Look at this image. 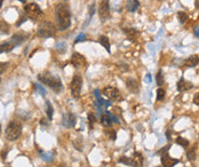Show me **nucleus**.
Wrapping results in <instances>:
<instances>
[{"label":"nucleus","instance_id":"nucleus-19","mask_svg":"<svg viewBox=\"0 0 199 167\" xmlns=\"http://www.w3.org/2000/svg\"><path fill=\"white\" fill-rule=\"evenodd\" d=\"M124 32L127 35V37L130 39V40H135L136 36H137V32H136V30H134V29L132 28H125L124 29Z\"/></svg>","mask_w":199,"mask_h":167},{"label":"nucleus","instance_id":"nucleus-30","mask_svg":"<svg viewBox=\"0 0 199 167\" xmlns=\"http://www.w3.org/2000/svg\"><path fill=\"white\" fill-rule=\"evenodd\" d=\"M165 91L163 88H159L158 91H157V100H158V101H163V100H164L165 98Z\"/></svg>","mask_w":199,"mask_h":167},{"label":"nucleus","instance_id":"nucleus-37","mask_svg":"<svg viewBox=\"0 0 199 167\" xmlns=\"http://www.w3.org/2000/svg\"><path fill=\"white\" fill-rule=\"evenodd\" d=\"M7 66H8V63H0V75L6 71Z\"/></svg>","mask_w":199,"mask_h":167},{"label":"nucleus","instance_id":"nucleus-45","mask_svg":"<svg viewBox=\"0 0 199 167\" xmlns=\"http://www.w3.org/2000/svg\"><path fill=\"white\" fill-rule=\"evenodd\" d=\"M1 6H3V0H0V8H1Z\"/></svg>","mask_w":199,"mask_h":167},{"label":"nucleus","instance_id":"nucleus-17","mask_svg":"<svg viewBox=\"0 0 199 167\" xmlns=\"http://www.w3.org/2000/svg\"><path fill=\"white\" fill-rule=\"evenodd\" d=\"M25 40V38H24V36L21 35V33H19V35H14L12 38H10V44L13 45L14 47L15 46H17V45H21L23 42V41Z\"/></svg>","mask_w":199,"mask_h":167},{"label":"nucleus","instance_id":"nucleus-33","mask_svg":"<svg viewBox=\"0 0 199 167\" xmlns=\"http://www.w3.org/2000/svg\"><path fill=\"white\" fill-rule=\"evenodd\" d=\"M39 152H40L41 158H42L44 160H46V161H52V160H53V158L49 157V154H48V153H46V152H42L41 150H39Z\"/></svg>","mask_w":199,"mask_h":167},{"label":"nucleus","instance_id":"nucleus-28","mask_svg":"<svg viewBox=\"0 0 199 167\" xmlns=\"http://www.w3.org/2000/svg\"><path fill=\"white\" fill-rule=\"evenodd\" d=\"M95 121H96V118L93 114H88V124H89V128L92 129L93 126H94Z\"/></svg>","mask_w":199,"mask_h":167},{"label":"nucleus","instance_id":"nucleus-12","mask_svg":"<svg viewBox=\"0 0 199 167\" xmlns=\"http://www.w3.org/2000/svg\"><path fill=\"white\" fill-rule=\"evenodd\" d=\"M62 124H63L65 127H73L76 125V116L72 114H65L63 116V119H62Z\"/></svg>","mask_w":199,"mask_h":167},{"label":"nucleus","instance_id":"nucleus-1","mask_svg":"<svg viewBox=\"0 0 199 167\" xmlns=\"http://www.w3.org/2000/svg\"><path fill=\"white\" fill-rule=\"evenodd\" d=\"M55 17L60 30H66L71 25V12L66 3H58L55 7Z\"/></svg>","mask_w":199,"mask_h":167},{"label":"nucleus","instance_id":"nucleus-26","mask_svg":"<svg viewBox=\"0 0 199 167\" xmlns=\"http://www.w3.org/2000/svg\"><path fill=\"white\" fill-rule=\"evenodd\" d=\"M46 107H47V110H46V112H47L48 119L51 120L52 118H53V112H54V110H53V107H52L51 102H49V101H47V102H46Z\"/></svg>","mask_w":199,"mask_h":167},{"label":"nucleus","instance_id":"nucleus-48","mask_svg":"<svg viewBox=\"0 0 199 167\" xmlns=\"http://www.w3.org/2000/svg\"><path fill=\"white\" fill-rule=\"evenodd\" d=\"M58 167H65V166H63V165H61V166H58Z\"/></svg>","mask_w":199,"mask_h":167},{"label":"nucleus","instance_id":"nucleus-29","mask_svg":"<svg viewBox=\"0 0 199 167\" xmlns=\"http://www.w3.org/2000/svg\"><path fill=\"white\" fill-rule=\"evenodd\" d=\"M177 17H179V21H180L181 23H184L188 19V15H186V13H184V12H180V13L177 14Z\"/></svg>","mask_w":199,"mask_h":167},{"label":"nucleus","instance_id":"nucleus-3","mask_svg":"<svg viewBox=\"0 0 199 167\" xmlns=\"http://www.w3.org/2000/svg\"><path fill=\"white\" fill-rule=\"evenodd\" d=\"M22 134V125L16 121V120H13L8 124V126L6 128V139L8 141H15L21 136Z\"/></svg>","mask_w":199,"mask_h":167},{"label":"nucleus","instance_id":"nucleus-21","mask_svg":"<svg viewBox=\"0 0 199 167\" xmlns=\"http://www.w3.org/2000/svg\"><path fill=\"white\" fill-rule=\"evenodd\" d=\"M14 46L10 42H5V44L0 45V54L1 53H8V52L13 51Z\"/></svg>","mask_w":199,"mask_h":167},{"label":"nucleus","instance_id":"nucleus-24","mask_svg":"<svg viewBox=\"0 0 199 167\" xmlns=\"http://www.w3.org/2000/svg\"><path fill=\"white\" fill-rule=\"evenodd\" d=\"M186 157H188V159L191 161L195 160V159H196V148H191L190 150H188V152H186Z\"/></svg>","mask_w":199,"mask_h":167},{"label":"nucleus","instance_id":"nucleus-2","mask_svg":"<svg viewBox=\"0 0 199 167\" xmlns=\"http://www.w3.org/2000/svg\"><path fill=\"white\" fill-rule=\"evenodd\" d=\"M38 79L40 80L42 84L47 85L48 87H51L54 92L56 93H61L62 89H63V86H62V82H61L60 78H57L55 76H52L49 72H45L41 73L38 76Z\"/></svg>","mask_w":199,"mask_h":167},{"label":"nucleus","instance_id":"nucleus-40","mask_svg":"<svg viewBox=\"0 0 199 167\" xmlns=\"http://www.w3.org/2000/svg\"><path fill=\"white\" fill-rule=\"evenodd\" d=\"M193 32H195V36H196L197 38H199V28H195Z\"/></svg>","mask_w":199,"mask_h":167},{"label":"nucleus","instance_id":"nucleus-47","mask_svg":"<svg viewBox=\"0 0 199 167\" xmlns=\"http://www.w3.org/2000/svg\"><path fill=\"white\" fill-rule=\"evenodd\" d=\"M0 134H1V125H0Z\"/></svg>","mask_w":199,"mask_h":167},{"label":"nucleus","instance_id":"nucleus-39","mask_svg":"<svg viewBox=\"0 0 199 167\" xmlns=\"http://www.w3.org/2000/svg\"><path fill=\"white\" fill-rule=\"evenodd\" d=\"M109 116H110V118L112 120H113L114 123H117V124H119V120H118V118L116 116H113V114H109Z\"/></svg>","mask_w":199,"mask_h":167},{"label":"nucleus","instance_id":"nucleus-18","mask_svg":"<svg viewBox=\"0 0 199 167\" xmlns=\"http://www.w3.org/2000/svg\"><path fill=\"white\" fill-rule=\"evenodd\" d=\"M98 41H100V44L105 48V51L110 53V42H109V38H108L107 36H100Z\"/></svg>","mask_w":199,"mask_h":167},{"label":"nucleus","instance_id":"nucleus-4","mask_svg":"<svg viewBox=\"0 0 199 167\" xmlns=\"http://www.w3.org/2000/svg\"><path fill=\"white\" fill-rule=\"evenodd\" d=\"M38 36L45 39L51 38V37L55 36V26L51 22H47V21L41 22L38 26Z\"/></svg>","mask_w":199,"mask_h":167},{"label":"nucleus","instance_id":"nucleus-41","mask_svg":"<svg viewBox=\"0 0 199 167\" xmlns=\"http://www.w3.org/2000/svg\"><path fill=\"white\" fill-rule=\"evenodd\" d=\"M7 151H8V149H5V150H3V153H1V156H3V159H6Z\"/></svg>","mask_w":199,"mask_h":167},{"label":"nucleus","instance_id":"nucleus-5","mask_svg":"<svg viewBox=\"0 0 199 167\" xmlns=\"http://www.w3.org/2000/svg\"><path fill=\"white\" fill-rule=\"evenodd\" d=\"M24 12H25L26 16L30 17L31 19H37L39 17H42V10L37 3H28L24 6Z\"/></svg>","mask_w":199,"mask_h":167},{"label":"nucleus","instance_id":"nucleus-13","mask_svg":"<svg viewBox=\"0 0 199 167\" xmlns=\"http://www.w3.org/2000/svg\"><path fill=\"white\" fill-rule=\"evenodd\" d=\"M126 86H127V88L130 89L132 93H134V94H136L137 92H139L140 89V85H139V82H137V80L134 78H128L126 80Z\"/></svg>","mask_w":199,"mask_h":167},{"label":"nucleus","instance_id":"nucleus-34","mask_svg":"<svg viewBox=\"0 0 199 167\" xmlns=\"http://www.w3.org/2000/svg\"><path fill=\"white\" fill-rule=\"evenodd\" d=\"M118 161H119L120 164L130 165V158H127V157H121Z\"/></svg>","mask_w":199,"mask_h":167},{"label":"nucleus","instance_id":"nucleus-7","mask_svg":"<svg viewBox=\"0 0 199 167\" xmlns=\"http://www.w3.org/2000/svg\"><path fill=\"white\" fill-rule=\"evenodd\" d=\"M103 95L107 96L108 98L110 100H113V101H120L123 100V96L120 94V92L118 91L116 87H112V86H108V87H104L103 91H102Z\"/></svg>","mask_w":199,"mask_h":167},{"label":"nucleus","instance_id":"nucleus-14","mask_svg":"<svg viewBox=\"0 0 199 167\" xmlns=\"http://www.w3.org/2000/svg\"><path fill=\"white\" fill-rule=\"evenodd\" d=\"M192 88V84L189 81H185L184 79H180L177 82V91L179 92H186Z\"/></svg>","mask_w":199,"mask_h":167},{"label":"nucleus","instance_id":"nucleus-46","mask_svg":"<svg viewBox=\"0 0 199 167\" xmlns=\"http://www.w3.org/2000/svg\"><path fill=\"white\" fill-rule=\"evenodd\" d=\"M19 1H21V3H25V1H26V0H19Z\"/></svg>","mask_w":199,"mask_h":167},{"label":"nucleus","instance_id":"nucleus-44","mask_svg":"<svg viewBox=\"0 0 199 167\" xmlns=\"http://www.w3.org/2000/svg\"><path fill=\"white\" fill-rule=\"evenodd\" d=\"M167 137H168V140H171V135H169V132H167Z\"/></svg>","mask_w":199,"mask_h":167},{"label":"nucleus","instance_id":"nucleus-36","mask_svg":"<svg viewBox=\"0 0 199 167\" xmlns=\"http://www.w3.org/2000/svg\"><path fill=\"white\" fill-rule=\"evenodd\" d=\"M94 9H95V6H94V5H92V6H89V13H88V19H87V22H88V21H91V19H92L93 14H94Z\"/></svg>","mask_w":199,"mask_h":167},{"label":"nucleus","instance_id":"nucleus-10","mask_svg":"<svg viewBox=\"0 0 199 167\" xmlns=\"http://www.w3.org/2000/svg\"><path fill=\"white\" fill-rule=\"evenodd\" d=\"M160 159H161V164H163V166L164 167H174L177 163H179L177 159H174V158L169 157L167 153L163 154Z\"/></svg>","mask_w":199,"mask_h":167},{"label":"nucleus","instance_id":"nucleus-35","mask_svg":"<svg viewBox=\"0 0 199 167\" xmlns=\"http://www.w3.org/2000/svg\"><path fill=\"white\" fill-rule=\"evenodd\" d=\"M86 40V35L85 33H80V35H78V37L76 38V40H75V42H79V41H85Z\"/></svg>","mask_w":199,"mask_h":167},{"label":"nucleus","instance_id":"nucleus-11","mask_svg":"<svg viewBox=\"0 0 199 167\" xmlns=\"http://www.w3.org/2000/svg\"><path fill=\"white\" fill-rule=\"evenodd\" d=\"M130 166L133 167H143V156L141 152H135L130 158Z\"/></svg>","mask_w":199,"mask_h":167},{"label":"nucleus","instance_id":"nucleus-27","mask_svg":"<svg viewBox=\"0 0 199 167\" xmlns=\"http://www.w3.org/2000/svg\"><path fill=\"white\" fill-rule=\"evenodd\" d=\"M35 88H36V91H38L42 96L46 95V89H45V87L41 85V84H35Z\"/></svg>","mask_w":199,"mask_h":167},{"label":"nucleus","instance_id":"nucleus-32","mask_svg":"<svg viewBox=\"0 0 199 167\" xmlns=\"http://www.w3.org/2000/svg\"><path fill=\"white\" fill-rule=\"evenodd\" d=\"M56 49L58 52H65L66 51V45H65V42H58V44L56 45Z\"/></svg>","mask_w":199,"mask_h":167},{"label":"nucleus","instance_id":"nucleus-8","mask_svg":"<svg viewBox=\"0 0 199 167\" xmlns=\"http://www.w3.org/2000/svg\"><path fill=\"white\" fill-rule=\"evenodd\" d=\"M98 14H100V17L102 19V21H105V19H109L110 8H109L108 0H102V3H100V8H98Z\"/></svg>","mask_w":199,"mask_h":167},{"label":"nucleus","instance_id":"nucleus-31","mask_svg":"<svg viewBox=\"0 0 199 167\" xmlns=\"http://www.w3.org/2000/svg\"><path fill=\"white\" fill-rule=\"evenodd\" d=\"M105 134H107V136H109V139H111L112 141L116 140V131H113V129L105 131Z\"/></svg>","mask_w":199,"mask_h":167},{"label":"nucleus","instance_id":"nucleus-25","mask_svg":"<svg viewBox=\"0 0 199 167\" xmlns=\"http://www.w3.org/2000/svg\"><path fill=\"white\" fill-rule=\"evenodd\" d=\"M156 80H157V85H158V86H161L165 82L164 75H163V70H159L158 75L156 76Z\"/></svg>","mask_w":199,"mask_h":167},{"label":"nucleus","instance_id":"nucleus-43","mask_svg":"<svg viewBox=\"0 0 199 167\" xmlns=\"http://www.w3.org/2000/svg\"><path fill=\"white\" fill-rule=\"evenodd\" d=\"M146 79H148L149 82H151V76H150V75H148V76H146Z\"/></svg>","mask_w":199,"mask_h":167},{"label":"nucleus","instance_id":"nucleus-22","mask_svg":"<svg viewBox=\"0 0 199 167\" xmlns=\"http://www.w3.org/2000/svg\"><path fill=\"white\" fill-rule=\"evenodd\" d=\"M9 32V24L5 21H0V33L1 35H7Z\"/></svg>","mask_w":199,"mask_h":167},{"label":"nucleus","instance_id":"nucleus-20","mask_svg":"<svg viewBox=\"0 0 199 167\" xmlns=\"http://www.w3.org/2000/svg\"><path fill=\"white\" fill-rule=\"evenodd\" d=\"M101 124L104 127H110L112 121H111V118L109 116V114H103L101 117Z\"/></svg>","mask_w":199,"mask_h":167},{"label":"nucleus","instance_id":"nucleus-15","mask_svg":"<svg viewBox=\"0 0 199 167\" xmlns=\"http://www.w3.org/2000/svg\"><path fill=\"white\" fill-rule=\"evenodd\" d=\"M198 63H199L198 55H192V56H190L189 58H186L184 61V65L188 66V68H195L196 65H198Z\"/></svg>","mask_w":199,"mask_h":167},{"label":"nucleus","instance_id":"nucleus-38","mask_svg":"<svg viewBox=\"0 0 199 167\" xmlns=\"http://www.w3.org/2000/svg\"><path fill=\"white\" fill-rule=\"evenodd\" d=\"M193 102H195L196 105H199V93H197V94L195 95V97H193Z\"/></svg>","mask_w":199,"mask_h":167},{"label":"nucleus","instance_id":"nucleus-42","mask_svg":"<svg viewBox=\"0 0 199 167\" xmlns=\"http://www.w3.org/2000/svg\"><path fill=\"white\" fill-rule=\"evenodd\" d=\"M25 21H26L25 17H21V21H19V22H17V26L21 25V24H22L23 22H25Z\"/></svg>","mask_w":199,"mask_h":167},{"label":"nucleus","instance_id":"nucleus-16","mask_svg":"<svg viewBox=\"0 0 199 167\" xmlns=\"http://www.w3.org/2000/svg\"><path fill=\"white\" fill-rule=\"evenodd\" d=\"M140 7V1L139 0H127L126 3V8L128 12L134 13L137 10V8Z\"/></svg>","mask_w":199,"mask_h":167},{"label":"nucleus","instance_id":"nucleus-9","mask_svg":"<svg viewBox=\"0 0 199 167\" xmlns=\"http://www.w3.org/2000/svg\"><path fill=\"white\" fill-rule=\"evenodd\" d=\"M71 63L76 66V68H80V66L86 65V60L81 54L75 53V54H72V56H71Z\"/></svg>","mask_w":199,"mask_h":167},{"label":"nucleus","instance_id":"nucleus-23","mask_svg":"<svg viewBox=\"0 0 199 167\" xmlns=\"http://www.w3.org/2000/svg\"><path fill=\"white\" fill-rule=\"evenodd\" d=\"M176 143L179 145H181L182 148H188L189 147V141L186 139H184V137H181V136L176 139Z\"/></svg>","mask_w":199,"mask_h":167},{"label":"nucleus","instance_id":"nucleus-6","mask_svg":"<svg viewBox=\"0 0 199 167\" xmlns=\"http://www.w3.org/2000/svg\"><path fill=\"white\" fill-rule=\"evenodd\" d=\"M81 86H82V78L80 76H75L71 81V85H70V89H71V95H72L75 98H78L80 95V91H81Z\"/></svg>","mask_w":199,"mask_h":167}]
</instances>
